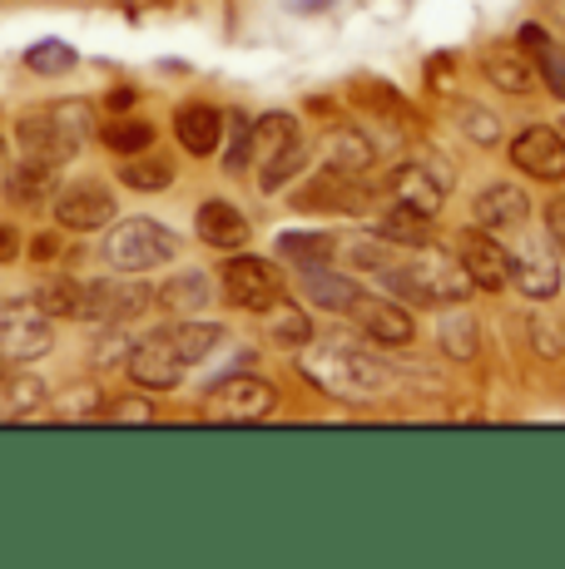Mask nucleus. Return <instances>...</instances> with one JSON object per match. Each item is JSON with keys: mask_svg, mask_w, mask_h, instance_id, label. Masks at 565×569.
<instances>
[{"mask_svg": "<svg viewBox=\"0 0 565 569\" xmlns=\"http://www.w3.org/2000/svg\"><path fill=\"white\" fill-rule=\"evenodd\" d=\"M303 292H308V302L313 308H323V312H347L353 308V298L363 288H357L353 278H343V272H333V268H303Z\"/></svg>", "mask_w": 565, "mask_h": 569, "instance_id": "obj_22", "label": "nucleus"}, {"mask_svg": "<svg viewBox=\"0 0 565 569\" xmlns=\"http://www.w3.org/2000/svg\"><path fill=\"white\" fill-rule=\"evenodd\" d=\"M274 407H278V391L258 377H244V371L214 381L209 397H204V411H209L214 421H264Z\"/></svg>", "mask_w": 565, "mask_h": 569, "instance_id": "obj_8", "label": "nucleus"}, {"mask_svg": "<svg viewBox=\"0 0 565 569\" xmlns=\"http://www.w3.org/2000/svg\"><path fill=\"white\" fill-rule=\"evenodd\" d=\"M293 139H303V129H298V119H293V114H264V119H254V154L274 159L278 149L293 144Z\"/></svg>", "mask_w": 565, "mask_h": 569, "instance_id": "obj_27", "label": "nucleus"}, {"mask_svg": "<svg viewBox=\"0 0 565 569\" xmlns=\"http://www.w3.org/2000/svg\"><path fill=\"white\" fill-rule=\"evenodd\" d=\"M442 352H452L456 362H472L476 357V322H472V312H447L442 317Z\"/></svg>", "mask_w": 565, "mask_h": 569, "instance_id": "obj_31", "label": "nucleus"}, {"mask_svg": "<svg viewBox=\"0 0 565 569\" xmlns=\"http://www.w3.org/2000/svg\"><path fill=\"white\" fill-rule=\"evenodd\" d=\"M228 139H234V144H228L224 163H228V173H238L248 159H254V119L238 114V119H234V134H228Z\"/></svg>", "mask_w": 565, "mask_h": 569, "instance_id": "obj_40", "label": "nucleus"}, {"mask_svg": "<svg viewBox=\"0 0 565 569\" xmlns=\"http://www.w3.org/2000/svg\"><path fill=\"white\" fill-rule=\"evenodd\" d=\"M119 179H125V189H135V193H159L174 183V169H169V159H135L129 154L125 169H119Z\"/></svg>", "mask_w": 565, "mask_h": 569, "instance_id": "obj_28", "label": "nucleus"}, {"mask_svg": "<svg viewBox=\"0 0 565 569\" xmlns=\"http://www.w3.org/2000/svg\"><path fill=\"white\" fill-rule=\"evenodd\" d=\"M105 144L115 149V154H145L149 144H155V124H145V119H119V124L105 129Z\"/></svg>", "mask_w": 565, "mask_h": 569, "instance_id": "obj_33", "label": "nucleus"}, {"mask_svg": "<svg viewBox=\"0 0 565 569\" xmlns=\"http://www.w3.org/2000/svg\"><path fill=\"white\" fill-rule=\"evenodd\" d=\"M30 258H36V262L60 258V238L56 233H36V243H30Z\"/></svg>", "mask_w": 565, "mask_h": 569, "instance_id": "obj_42", "label": "nucleus"}, {"mask_svg": "<svg viewBox=\"0 0 565 569\" xmlns=\"http://www.w3.org/2000/svg\"><path fill=\"white\" fill-rule=\"evenodd\" d=\"M0 163H6V134H0Z\"/></svg>", "mask_w": 565, "mask_h": 569, "instance_id": "obj_47", "label": "nucleus"}, {"mask_svg": "<svg viewBox=\"0 0 565 569\" xmlns=\"http://www.w3.org/2000/svg\"><path fill=\"white\" fill-rule=\"evenodd\" d=\"M26 64L36 74H70L75 70V50L65 46V40H36V46L26 50Z\"/></svg>", "mask_w": 565, "mask_h": 569, "instance_id": "obj_34", "label": "nucleus"}, {"mask_svg": "<svg viewBox=\"0 0 565 569\" xmlns=\"http://www.w3.org/2000/svg\"><path fill=\"white\" fill-rule=\"evenodd\" d=\"M363 203H367V183L353 169H338V163L313 173V183L298 193V208H328V213H357Z\"/></svg>", "mask_w": 565, "mask_h": 569, "instance_id": "obj_16", "label": "nucleus"}, {"mask_svg": "<svg viewBox=\"0 0 565 569\" xmlns=\"http://www.w3.org/2000/svg\"><path fill=\"white\" fill-rule=\"evenodd\" d=\"M456 262H462V268H466V278H472L482 292L506 288V248L496 243V238L486 233L482 223H476V228H466V233L456 238Z\"/></svg>", "mask_w": 565, "mask_h": 569, "instance_id": "obj_13", "label": "nucleus"}, {"mask_svg": "<svg viewBox=\"0 0 565 569\" xmlns=\"http://www.w3.org/2000/svg\"><path fill=\"white\" fill-rule=\"evenodd\" d=\"M303 377L313 381V387L333 391V397H347V401H373L383 397V391H393V371H387L377 357L357 352V347H313L308 357H303Z\"/></svg>", "mask_w": 565, "mask_h": 569, "instance_id": "obj_2", "label": "nucleus"}, {"mask_svg": "<svg viewBox=\"0 0 565 569\" xmlns=\"http://www.w3.org/2000/svg\"><path fill=\"white\" fill-rule=\"evenodd\" d=\"M119 213L115 193L105 189V183L85 179V183H70V189L56 199V218L60 228H70V233H95V228H110Z\"/></svg>", "mask_w": 565, "mask_h": 569, "instance_id": "obj_11", "label": "nucleus"}, {"mask_svg": "<svg viewBox=\"0 0 565 569\" xmlns=\"http://www.w3.org/2000/svg\"><path fill=\"white\" fill-rule=\"evenodd\" d=\"M16 253H20V233L10 223H0V262H10Z\"/></svg>", "mask_w": 565, "mask_h": 569, "instance_id": "obj_43", "label": "nucleus"}, {"mask_svg": "<svg viewBox=\"0 0 565 569\" xmlns=\"http://www.w3.org/2000/svg\"><path fill=\"white\" fill-rule=\"evenodd\" d=\"M6 387H10V367H6V357H0V397H6Z\"/></svg>", "mask_w": 565, "mask_h": 569, "instance_id": "obj_46", "label": "nucleus"}, {"mask_svg": "<svg viewBox=\"0 0 565 569\" xmlns=\"http://www.w3.org/2000/svg\"><path fill=\"white\" fill-rule=\"evenodd\" d=\"M536 70H541V80H546V90L556 94V100H565V50L536 40Z\"/></svg>", "mask_w": 565, "mask_h": 569, "instance_id": "obj_39", "label": "nucleus"}, {"mask_svg": "<svg viewBox=\"0 0 565 569\" xmlns=\"http://www.w3.org/2000/svg\"><path fill=\"white\" fill-rule=\"evenodd\" d=\"M377 233L397 248H427L432 243V213L427 208H412V203L393 199V208L377 218Z\"/></svg>", "mask_w": 565, "mask_h": 569, "instance_id": "obj_20", "label": "nucleus"}, {"mask_svg": "<svg viewBox=\"0 0 565 569\" xmlns=\"http://www.w3.org/2000/svg\"><path fill=\"white\" fill-rule=\"evenodd\" d=\"M199 238L209 248H244L248 243V218H244V208H234L228 199H209L199 208Z\"/></svg>", "mask_w": 565, "mask_h": 569, "instance_id": "obj_19", "label": "nucleus"}, {"mask_svg": "<svg viewBox=\"0 0 565 569\" xmlns=\"http://www.w3.org/2000/svg\"><path fill=\"white\" fill-rule=\"evenodd\" d=\"M149 308H155V288H145V282H90V288H85L80 322L119 327V322H129V317H139Z\"/></svg>", "mask_w": 565, "mask_h": 569, "instance_id": "obj_10", "label": "nucleus"}, {"mask_svg": "<svg viewBox=\"0 0 565 569\" xmlns=\"http://www.w3.org/2000/svg\"><path fill=\"white\" fill-rule=\"evenodd\" d=\"M85 139H90V109L75 104V100H56L46 109H30V114H20V124H16L20 154L40 159V163H56V169L80 154Z\"/></svg>", "mask_w": 565, "mask_h": 569, "instance_id": "obj_1", "label": "nucleus"}, {"mask_svg": "<svg viewBox=\"0 0 565 569\" xmlns=\"http://www.w3.org/2000/svg\"><path fill=\"white\" fill-rule=\"evenodd\" d=\"M224 292L234 308L244 312H274V302H282V272L268 258H228L224 262Z\"/></svg>", "mask_w": 565, "mask_h": 569, "instance_id": "obj_6", "label": "nucleus"}, {"mask_svg": "<svg viewBox=\"0 0 565 569\" xmlns=\"http://www.w3.org/2000/svg\"><path fill=\"white\" fill-rule=\"evenodd\" d=\"M472 213H476V223H482L486 233H516V228H526L531 199L516 189V183H492V189L476 193Z\"/></svg>", "mask_w": 565, "mask_h": 569, "instance_id": "obj_17", "label": "nucleus"}, {"mask_svg": "<svg viewBox=\"0 0 565 569\" xmlns=\"http://www.w3.org/2000/svg\"><path fill=\"white\" fill-rule=\"evenodd\" d=\"M347 317H353V322L363 327L373 342H383V347H407L412 337H417L412 312L402 308V302H387V298H363V292H357L353 308H347Z\"/></svg>", "mask_w": 565, "mask_h": 569, "instance_id": "obj_14", "label": "nucleus"}, {"mask_svg": "<svg viewBox=\"0 0 565 569\" xmlns=\"http://www.w3.org/2000/svg\"><path fill=\"white\" fill-rule=\"evenodd\" d=\"M486 80L496 84V90L506 94H526L531 84H536V54H521V50H492L482 60Z\"/></svg>", "mask_w": 565, "mask_h": 569, "instance_id": "obj_23", "label": "nucleus"}, {"mask_svg": "<svg viewBox=\"0 0 565 569\" xmlns=\"http://www.w3.org/2000/svg\"><path fill=\"white\" fill-rule=\"evenodd\" d=\"M511 163L541 183H561L565 179V134L551 124L521 129V134L511 139Z\"/></svg>", "mask_w": 565, "mask_h": 569, "instance_id": "obj_9", "label": "nucleus"}, {"mask_svg": "<svg viewBox=\"0 0 565 569\" xmlns=\"http://www.w3.org/2000/svg\"><path fill=\"white\" fill-rule=\"evenodd\" d=\"M462 134L472 139V144H496V139H502V124H496L492 109H482V104H462Z\"/></svg>", "mask_w": 565, "mask_h": 569, "instance_id": "obj_38", "label": "nucleus"}, {"mask_svg": "<svg viewBox=\"0 0 565 569\" xmlns=\"http://www.w3.org/2000/svg\"><path fill=\"white\" fill-rule=\"evenodd\" d=\"M293 10H303V16H313V10H323V6H333V0H288Z\"/></svg>", "mask_w": 565, "mask_h": 569, "instance_id": "obj_44", "label": "nucleus"}, {"mask_svg": "<svg viewBox=\"0 0 565 569\" xmlns=\"http://www.w3.org/2000/svg\"><path fill=\"white\" fill-rule=\"evenodd\" d=\"M30 298L40 302L50 317H75L80 322L85 317V282H70V278H56V282H46V288H36Z\"/></svg>", "mask_w": 565, "mask_h": 569, "instance_id": "obj_26", "label": "nucleus"}, {"mask_svg": "<svg viewBox=\"0 0 565 569\" xmlns=\"http://www.w3.org/2000/svg\"><path fill=\"white\" fill-rule=\"evenodd\" d=\"M383 282L402 292L407 302H466L476 292V282L466 278L462 262L447 258H412V262H387Z\"/></svg>", "mask_w": 565, "mask_h": 569, "instance_id": "obj_3", "label": "nucleus"}, {"mask_svg": "<svg viewBox=\"0 0 565 569\" xmlns=\"http://www.w3.org/2000/svg\"><path fill=\"white\" fill-rule=\"evenodd\" d=\"M155 302L165 312H199L204 302H209V278H204V272H184V278L165 282V288L155 292Z\"/></svg>", "mask_w": 565, "mask_h": 569, "instance_id": "obj_24", "label": "nucleus"}, {"mask_svg": "<svg viewBox=\"0 0 565 569\" xmlns=\"http://www.w3.org/2000/svg\"><path fill=\"white\" fill-rule=\"evenodd\" d=\"M129 104H135V90H115L110 94V109H129Z\"/></svg>", "mask_w": 565, "mask_h": 569, "instance_id": "obj_45", "label": "nucleus"}, {"mask_svg": "<svg viewBox=\"0 0 565 569\" xmlns=\"http://www.w3.org/2000/svg\"><path fill=\"white\" fill-rule=\"evenodd\" d=\"M383 189L393 193L397 203H412V208L437 213L442 199H447V189H452L447 159H442V163H397V169L383 179Z\"/></svg>", "mask_w": 565, "mask_h": 569, "instance_id": "obj_12", "label": "nucleus"}, {"mask_svg": "<svg viewBox=\"0 0 565 569\" xmlns=\"http://www.w3.org/2000/svg\"><path fill=\"white\" fill-rule=\"evenodd\" d=\"M343 248H347V262H353V268H367V272H383L387 262L397 258L393 253L397 243H387L383 233H377V238H353V243H343Z\"/></svg>", "mask_w": 565, "mask_h": 569, "instance_id": "obj_35", "label": "nucleus"}, {"mask_svg": "<svg viewBox=\"0 0 565 569\" xmlns=\"http://www.w3.org/2000/svg\"><path fill=\"white\" fill-rule=\"evenodd\" d=\"M194 362L174 347V337L169 332H155V337H145V342H135L129 347V381L135 387H145V391H174L184 381V371H189Z\"/></svg>", "mask_w": 565, "mask_h": 569, "instance_id": "obj_7", "label": "nucleus"}, {"mask_svg": "<svg viewBox=\"0 0 565 569\" xmlns=\"http://www.w3.org/2000/svg\"><path fill=\"white\" fill-rule=\"evenodd\" d=\"M303 163H308V139H293L288 149H278L274 159H264V179H258V189H264V193H278L282 183H288L293 173L303 169Z\"/></svg>", "mask_w": 565, "mask_h": 569, "instance_id": "obj_29", "label": "nucleus"}, {"mask_svg": "<svg viewBox=\"0 0 565 569\" xmlns=\"http://www.w3.org/2000/svg\"><path fill=\"white\" fill-rule=\"evenodd\" d=\"M546 233H551V243L565 253V199H551L546 203Z\"/></svg>", "mask_w": 565, "mask_h": 569, "instance_id": "obj_41", "label": "nucleus"}, {"mask_svg": "<svg viewBox=\"0 0 565 569\" xmlns=\"http://www.w3.org/2000/svg\"><path fill=\"white\" fill-rule=\"evenodd\" d=\"M174 134H179V144L189 149L194 159H209V154H219V144H224V114L214 104H179L174 109Z\"/></svg>", "mask_w": 565, "mask_h": 569, "instance_id": "obj_18", "label": "nucleus"}, {"mask_svg": "<svg viewBox=\"0 0 565 569\" xmlns=\"http://www.w3.org/2000/svg\"><path fill=\"white\" fill-rule=\"evenodd\" d=\"M50 312L36 298H6L0 302V357L6 362H36L50 352Z\"/></svg>", "mask_w": 565, "mask_h": 569, "instance_id": "obj_5", "label": "nucleus"}, {"mask_svg": "<svg viewBox=\"0 0 565 569\" xmlns=\"http://www.w3.org/2000/svg\"><path fill=\"white\" fill-rule=\"evenodd\" d=\"M268 337H274L278 347H288V352H298V347H308L313 342V322H308V312H298V308H288V302H274V322H268Z\"/></svg>", "mask_w": 565, "mask_h": 569, "instance_id": "obj_30", "label": "nucleus"}, {"mask_svg": "<svg viewBox=\"0 0 565 569\" xmlns=\"http://www.w3.org/2000/svg\"><path fill=\"white\" fill-rule=\"evenodd\" d=\"M105 258H110L119 272L165 268L169 258H179V233H169V228L155 223V218H125V223H110Z\"/></svg>", "mask_w": 565, "mask_h": 569, "instance_id": "obj_4", "label": "nucleus"}, {"mask_svg": "<svg viewBox=\"0 0 565 569\" xmlns=\"http://www.w3.org/2000/svg\"><path fill=\"white\" fill-rule=\"evenodd\" d=\"M506 282H516V292H526L531 302H551L561 292V262L546 248L526 243L516 253H506Z\"/></svg>", "mask_w": 565, "mask_h": 569, "instance_id": "obj_15", "label": "nucleus"}, {"mask_svg": "<svg viewBox=\"0 0 565 569\" xmlns=\"http://www.w3.org/2000/svg\"><path fill=\"white\" fill-rule=\"evenodd\" d=\"M165 332L174 337V347H179L189 362H204V357L224 342V327L219 322H174V327H165Z\"/></svg>", "mask_w": 565, "mask_h": 569, "instance_id": "obj_25", "label": "nucleus"}, {"mask_svg": "<svg viewBox=\"0 0 565 569\" xmlns=\"http://www.w3.org/2000/svg\"><path fill=\"white\" fill-rule=\"evenodd\" d=\"M278 253L288 258V262H303V268H313V262H328L333 238L328 233H278Z\"/></svg>", "mask_w": 565, "mask_h": 569, "instance_id": "obj_32", "label": "nucleus"}, {"mask_svg": "<svg viewBox=\"0 0 565 569\" xmlns=\"http://www.w3.org/2000/svg\"><path fill=\"white\" fill-rule=\"evenodd\" d=\"M377 159V149L367 144L363 134H353V129H343L338 134V144H333V163H338V169H353V173H363L367 163Z\"/></svg>", "mask_w": 565, "mask_h": 569, "instance_id": "obj_37", "label": "nucleus"}, {"mask_svg": "<svg viewBox=\"0 0 565 569\" xmlns=\"http://www.w3.org/2000/svg\"><path fill=\"white\" fill-rule=\"evenodd\" d=\"M561 134H565V119H561Z\"/></svg>", "mask_w": 565, "mask_h": 569, "instance_id": "obj_48", "label": "nucleus"}, {"mask_svg": "<svg viewBox=\"0 0 565 569\" xmlns=\"http://www.w3.org/2000/svg\"><path fill=\"white\" fill-rule=\"evenodd\" d=\"M56 183H60V173H56V163H40V159H20L16 169L6 173V199L10 203H46L50 193H56Z\"/></svg>", "mask_w": 565, "mask_h": 569, "instance_id": "obj_21", "label": "nucleus"}, {"mask_svg": "<svg viewBox=\"0 0 565 569\" xmlns=\"http://www.w3.org/2000/svg\"><path fill=\"white\" fill-rule=\"evenodd\" d=\"M531 347H536V357L556 362V357L565 352V327H561V317H551V312H536V317H531Z\"/></svg>", "mask_w": 565, "mask_h": 569, "instance_id": "obj_36", "label": "nucleus"}]
</instances>
